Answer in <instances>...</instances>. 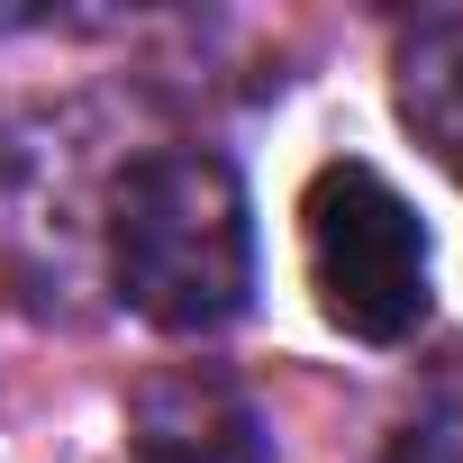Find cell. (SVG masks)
Segmentation results:
<instances>
[{
	"label": "cell",
	"mask_w": 463,
	"mask_h": 463,
	"mask_svg": "<svg viewBox=\"0 0 463 463\" xmlns=\"http://www.w3.org/2000/svg\"><path fill=\"white\" fill-rule=\"evenodd\" d=\"M300 264L318 318L354 345H400L427 318V227L418 209L354 155L318 164L300 191Z\"/></svg>",
	"instance_id": "2"
},
{
	"label": "cell",
	"mask_w": 463,
	"mask_h": 463,
	"mask_svg": "<svg viewBox=\"0 0 463 463\" xmlns=\"http://www.w3.org/2000/svg\"><path fill=\"white\" fill-rule=\"evenodd\" d=\"M382 463H463V373H445V382L418 391V409L391 427Z\"/></svg>",
	"instance_id": "5"
},
{
	"label": "cell",
	"mask_w": 463,
	"mask_h": 463,
	"mask_svg": "<svg viewBox=\"0 0 463 463\" xmlns=\"http://www.w3.org/2000/svg\"><path fill=\"white\" fill-rule=\"evenodd\" d=\"M391 100H400V128L463 182V10H436L400 37Z\"/></svg>",
	"instance_id": "4"
},
{
	"label": "cell",
	"mask_w": 463,
	"mask_h": 463,
	"mask_svg": "<svg viewBox=\"0 0 463 463\" xmlns=\"http://www.w3.org/2000/svg\"><path fill=\"white\" fill-rule=\"evenodd\" d=\"M264 454H273V436H264L255 400L209 364L155 373L128 400V454L118 463H264Z\"/></svg>",
	"instance_id": "3"
},
{
	"label": "cell",
	"mask_w": 463,
	"mask_h": 463,
	"mask_svg": "<svg viewBox=\"0 0 463 463\" xmlns=\"http://www.w3.org/2000/svg\"><path fill=\"white\" fill-rule=\"evenodd\" d=\"M109 282L164 336H209L255 291V209L227 155L155 146L109 191Z\"/></svg>",
	"instance_id": "1"
}]
</instances>
